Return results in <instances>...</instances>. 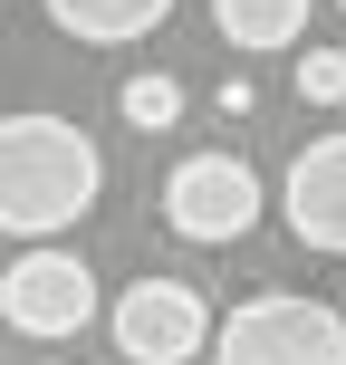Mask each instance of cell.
<instances>
[{
  "mask_svg": "<svg viewBox=\"0 0 346 365\" xmlns=\"http://www.w3.org/2000/svg\"><path fill=\"white\" fill-rule=\"evenodd\" d=\"M96 192H106V154L87 145V125H68V115H49V106H29V115L0 125V231L49 240V231H68V221H87Z\"/></svg>",
  "mask_w": 346,
  "mask_h": 365,
  "instance_id": "obj_1",
  "label": "cell"
},
{
  "mask_svg": "<svg viewBox=\"0 0 346 365\" xmlns=\"http://www.w3.org/2000/svg\"><path fill=\"white\" fill-rule=\"evenodd\" d=\"M212 365H346V317L327 298H298V289H260L221 317Z\"/></svg>",
  "mask_w": 346,
  "mask_h": 365,
  "instance_id": "obj_2",
  "label": "cell"
},
{
  "mask_svg": "<svg viewBox=\"0 0 346 365\" xmlns=\"http://www.w3.org/2000/svg\"><path fill=\"white\" fill-rule=\"evenodd\" d=\"M106 336H116V356H126V365H193V356L221 336V317H212V298H202L193 279L145 269V279H126V289H116Z\"/></svg>",
  "mask_w": 346,
  "mask_h": 365,
  "instance_id": "obj_3",
  "label": "cell"
},
{
  "mask_svg": "<svg viewBox=\"0 0 346 365\" xmlns=\"http://www.w3.org/2000/svg\"><path fill=\"white\" fill-rule=\"evenodd\" d=\"M0 317H10V336H29V346H58V336H77L96 317V269L77 250L29 240V250L0 269Z\"/></svg>",
  "mask_w": 346,
  "mask_h": 365,
  "instance_id": "obj_4",
  "label": "cell"
},
{
  "mask_svg": "<svg viewBox=\"0 0 346 365\" xmlns=\"http://www.w3.org/2000/svg\"><path fill=\"white\" fill-rule=\"evenodd\" d=\"M164 221H173V240L231 250V240L260 221V173L240 164V154H183L173 182H164Z\"/></svg>",
  "mask_w": 346,
  "mask_h": 365,
  "instance_id": "obj_5",
  "label": "cell"
},
{
  "mask_svg": "<svg viewBox=\"0 0 346 365\" xmlns=\"http://www.w3.org/2000/svg\"><path fill=\"white\" fill-rule=\"evenodd\" d=\"M279 221H289L298 250L346 259V135H308L279 173Z\"/></svg>",
  "mask_w": 346,
  "mask_h": 365,
  "instance_id": "obj_6",
  "label": "cell"
},
{
  "mask_svg": "<svg viewBox=\"0 0 346 365\" xmlns=\"http://www.w3.org/2000/svg\"><path fill=\"white\" fill-rule=\"evenodd\" d=\"M49 29H68L77 48H135L173 19V0H39Z\"/></svg>",
  "mask_w": 346,
  "mask_h": 365,
  "instance_id": "obj_7",
  "label": "cell"
},
{
  "mask_svg": "<svg viewBox=\"0 0 346 365\" xmlns=\"http://www.w3.org/2000/svg\"><path fill=\"white\" fill-rule=\"evenodd\" d=\"M212 29L231 38V48L270 58V48H298V38H308V0H212Z\"/></svg>",
  "mask_w": 346,
  "mask_h": 365,
  "instance_id": "obj_8",
  "label": "cell"
},
{
  "mask_svg": "<svg viewBox=\"0 0 346 365\" xmlns=\"http://www.w3.org/2000/svg\"><path fill=\"white\" fill-rule=\"evenodd\" d=\"M116 115H126L135 135H173V125H183V87H173L164 68H145V77L116 87Z\"/></svg>",
  "mask_w": 346,
  "mask_h": 365,
  "instance_id": "obj_9",
  "label": "cell"
},
{
  "mask_svg": "<svg viewBox=\"0 0 346 365\" xmlns=\"http://www.w3.org/2000/svg\"><path fill=\"white\" fill-rule=\"evenodd\" d=\"M298 106H346V48H308L298 58Z\"/></svg>",
  "mask_w": 346,
  "mask_h": 365,
  "instance_id": "obj_10",
  "label": "cell"
},
{
  "mask_svg": "<svg viewBox=\"0 0 346 365\" xmlns=\"http://www.w3.org/2000/svg\"><path fill=\"white\" fill-rule=\"evenodd\" d=\"M337 10H346V0H337Z\"/></svg>",
  "mask_w": 346,
  "mask_h": 365,
  "instance_id": "obj_11",
  "label": "cell"
}]
</instances>
